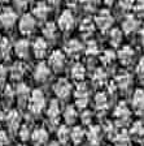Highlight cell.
<instances>
[{
	"label": "cell",
	"mask_w": 144,
	"mask_h": 146,
	"mask_svg": "<svg viewBox=\"0 0 144 146\" xmlns=\"http://www.w3.org/2000/svg\"><path fill=\"white\" fill-rule=\"evenodd\" d=\"M45 108V97L40 89H34L27 100V110L34 116H38Z\"/></svg>",
	"instance_id": "obj_1"
},
{
	"label": "cell",
	"mask_w": 144,
	"mask_h": 146,
	"mask_svg": "<svg viewBox=\"0 0 144 146\" xmlns=\"http://www.w3.org/2000/svg\"><path fill=\"white\" fill-rule=\"evenodd\" d=\"M73 94H74V100L78 108L84 110L87 107L88 102H90V89L84 82H78L77 84Z\"/></svg>",
	"instance_id": "obj_2"
},
{
	"label": "cell",
	"mask_w": 144,
	"mask_h": 146,
	"mask_svg": "<svg viewBox=\"0 0 144 146\" xmlns=\"http://www.w3.org/2000/svg\"><path fill=\"white\" fill-rule=\"evenodd\" d=\"M93 21L96 24V27L101 31H109L112 29V25L114 22V17L110 13L109 9H99V12L96 13Z\"/></svg>",
	"instance_id": "obj_3"
},
{
	"label": "cell",
	"mask_w": 144,
	"mask_h": 146,
	"mask_svg": "<svg viewBox=\"0 0 144 146\" xmlns=\"http://www.w3.org/2000/svg\"><path fill=\"white\" fill-rule=\"evenodd\" d=\"M113 117H114V123L120 125V127L127 124L130 121V119H131V110L127 106V103L120 102L113 111Z\"/></svg>",
	"instance_id": "obj_4"
},
{
	"label": "cell",
	"mask_w": 144,
	"mask_h": 146,
	"mask_svg": "<svg viewBox=\"0 0 144 146\" xmlns=\"http://www.w3.org/2000/svg\"><path fill=\"white\" fill-rule=\"evenodd\" d=\"M36 27V18L33 13H24L18 21V29L22 35H30L34 33Z\"/></svg>",
	"instance_id": "obj_5"
},
{
	"label": "cell",
	"mask_w": 144,
	"mask_h": 146,
	"mask_svg": "<svg viewBox=\"0 0 144 146\" xmlns=\"http://www.w3.org/2000/svg\"><path fill=\"white\" fill-rule=\"evenodd\" d=\"M53 93L59 99H68L73 93V86L68 78H59L53 85Z\"/></svg>",
	"instance_id": "obj_6"
},
{
	"label": "cell",
	"mask_w": 144,
	"mask_h": 146,
	"mask_svg": "<svg viewBox=\"0 0 144 146\" xmlns=\"http://www.w3.org/2000/svg\"><path fill=\"white\" fill-rule=\"evenodd\" d=\"M66 64V55L61 50H55L48 58V65L55 72H61Z\"/></svg>",
	"instance_id": "obj_7"
},
{
	"label": "cell",
	"mask_w": 144,
	"mask_h": 146,
	"mask_svg": "<svg viewBox=\"0 0 144 146\" xmlns=\"http://www.w3.org/2000/svg\"><path fill=\"white\" fill-rule=\"evenodd\" d=\"M75 25V17L73 15V12L70 9H65L62 11L60 16H59V20H57V26L61 31L64 33H68V31L73 30V27Z\"/></svg>",
	"instance_id": "obj_8"
},
{
	"label": "cell",
	"mask_w": 144,
	"mask_h": 146,
	"mask_svg": "<svg viewBox=\"0 0 144 146\" xmlns=\"http://www.w3.org/2000/svg\"><path fill=\"white\" fill-rule=\"evenodd\" d=\"M47 120L52 127H56L60 123V117H61V108H60V103L59 100L53 99L49 102L47 107Z\"/></svg>",
	"instance_id": "obj_9"
},
{
	"label": "cell",
	"mask_w": 144,
	"mask_h": 146,
	"mask_svg": "<svg viewBox=\"0 0 144 146\" xmlns=\"http://www.w3.org/2000/svg\"><path fill=\"white\" fill-rule=\"evenodd\" d=\"M4 121H5V124H7L8 131L12 132V133H16V132H18L20 127L22 125V123H21V113L18 112L17 110H11V111H9V112L5 115Z\"/></svg>",
	"instance_id": "obj_10"
},
{
	"label": "cell",
	"mask_w": 144,
	"mask_h": 146,
	"mask_svg": "<svg viewBox=\"0 0 144 146\" xmlns=\"http://www.w3.org/2000/svg\"><path fill=\"white\" fill-rule=\"evenodd\" d=\"M103 136H104V132H103V128L99 125L92 124L86 131V138L88 140L90 145L92 146H99L103 140Z\"/></svg>",
	"instance_id": "obj_11"
},
{
	"label": "cell",
	"mask_w": 144,
	"mask_h": 146,
	"mask_svg": "<svg viewBox=\"0 0 144 146\" xmlns=\"http://www.w3.org/2000/svg\"><path fill=\"white\" fill-rule=\"evenodd\" d=\"M17 22V13L13 8H3L0 12V25L5 29L12 27Z\"/></svg>",
	"instance_id": "obj_12"
},
{
	"label": "cell",
	"mask_w": 144,
	"mask_h": 146,
	"mask_svg": "<svg viewBox=\"0 0 144 146\" xmlns=\"http://www.w3.org/2000/svg\"><path fill=\"white\" fill-rule=\"evenodd\" d=\"M51 68H49V65H48L47 63H44V61H40V63L36 64V67L34 68V72H33V76H34V80H35L36 82H45L48 78H49V76H51Z\"/></svg>",
	"instance_id": "obj_13"
},
{
	"label": "cell",
	"mask_w": 144,
	"mask_h": 146,
	"mask_svg": "<svg viewBox=\"0 0 144 146\" xmlns=\"http://www.w3.org/2000/svg\"><path fill=\"white\" fill-rule=\"evenodd\" d=\"M131 108L136 115H144V90L136 89L131 97Z\"/></svg>",
	"instance_id": "obj_14"
},
{
	"label": "cell",
	"mask_w": 144,
	"mask_h": 146,
	"mask_svg": "<svg viewBox=\"0 0 144 146\" xmlns=\"http://www.w3.org/2000/svg\"><path fill=\"white\" fill-rule=\"evenodd\" d=\"M82 51H84V46L78 39H69L64 46V52L69 58H78Z\"/></svg>",
	"instance_id": "obj_15"
},
{
	"label": "cell",
	"mask_w": 144,
	"mask_h": 146,
	"mask_svg": "<svg viewBox=\"0 0 144 146\" xmlns=\"http://www.w3.org/2000/svg\"><path fill=\"white\" fill-rule=\"evenodd\" d=\"M135 58V51L131 46H122L117 52V60L122 65H130Z\"/></svg>",
	"instance_id": "obj_16"
},
{
	"label": "cell",
	"mask_w": 144,
	"mask_h": 146,
	"mask_svg": "<svg viewBox=\"0 0 144 146\" xmlns=\"http://www.w3.org/2000/svg\"><path fill=\"white\" fill-rule=\"evenodd\" d=\"M48 138H49V134H48L47 129L40 127V128H35L33 131L30 140L34 146H45L48 143Z\"/></svg>",
	"instance_id": "obj_17"
},
{
	"label": "cell",
	"mask_w": 144,
	"mask_h": 146,
	"mask_svg": "<svg viewBox=\"0 0 144 146\" xmlns=\"http://www.w3.org/2000/svg\"><path fill=\"white\" fill-rule=\"evenodd\" d=\"M49 12H51L49 4L47 1H43V0L35 3V5L33 7V16L39 21H45Z\"/></svg>",
	"instance_id": "obj_18"
},
{
	"label": "cell",
	"mask_w": 144,
	"mask_h": 146,
	"mask_svg": "<svg viewBox=\"0 0 144 146\" xmlns=\"http://www.w3.org/2000/svg\"><path fill=\"white\" fill-rule=\"evenodd\" d=\"M31 50H33V54L36 59H42L47 55L48 51V43L45 38H36L33 42L31 46Z\"/></svg>",
	"instance_id": "obj_19"
},
{
	"label": "cell",
	"mask_w": 144,
	"mask_h": 146,
	"mask_svg": "<svg viewBox=\"0 0 144 146\" xmlns=\"http://www.w3.org/2000/svg\"><path fill=\"white\" fill-rule=\"evenodd\" d=\"M93 104H95V110L99 113H105L109 108V98L107 93H97L93 98Z\"/></svg>",
	"instance_id": "obj_20"
},
{
	"label": "cell",
	"mask_w": 144,
	"mask_h": 146,
	"mask_svg": "<svg viewBox=\"0 0 144 146\" xmlns=\"http://www.w3.org/2000/svg\"><path fill=\"white\" fill-rule=\"evenodd\" d=\"M13 51L20 59H26L30 54V42L25 38L18 39L13 46Z\"/></svg>",
	"instance_id": "obj_21"
},
{
	"label": "cell",
	"mask_w": 144,
	"mask_h": 146,
	"mask_svg": "<svg viewBox=\"0 0 144 146\" xmlns=\"http://www.w3.org/2000/svg\"><path fill=\"white\" fill-rule=\"evenodd\" d=\"M114 84L120 90H127L132 84V76L129 72H120L114 78Z\"/></svg>",
	"instance_id": "obj_22"
},
{
	"label": "cell",
	"mask_w": 144,
	"mask_h": 146,
	"mask_svg": "<svg viewBox=\"0 0 144 146\" xmlns=\"http://www.w3.org/2000/svg\"><path fill=\"white\" fill-rule=\"evenodd\" d=\"M30 94H31V91L26 84L20 82L17 85V88H16V99H17L18 103H21L22 106L27 104V100L30 98Z\"/></svg>",
	"instance_id": "obj_23"
},
{
	"label": "cell",
	"mask_w": 144,
	"mask_h": 146,
	"mask_svg": "<svg viewBox=\"0 0 144 146\" xmlns=\"http://www.w3.org/2000/svg\"><path fill=\"white\" fill-rule=\"evenodd\" d=\"M96 30V24L92 18H84L79 24V33L83 38H90Z\"/></svg>",
	"instance_id": "obj_24"
},
{
	"label": "cell",
	"mask_w": 144,
	"mask_h": 146,
	"mask_svg": "<svg viewBox=\"0 0 144 146\" xmlns=\"http://www.w3.org/2000/svg\"><path fill=\"white\" fill-rule=\"evenodd\" d=\"M138 27H139V21L136 20L135 16L129 15V16L125 17V20H123V22H122L123 33L131 34V33H134V31L138 30Z\"/></svg>",
	"instance_id": "obj_25"
},
{
	"label": "cell",
	"mask_w": 144,
	"mask_h": 146,
	"mask_svg": "<svg viewBox=\"0 0 144 146\" xmlns=\"http://www.w3.org/2000/svg\"><path fill=\"white\" fill-rule=\"evenodd\" d=\"M86 138V131L84 128L81 125H74L70 131V141H72L74 145H79L82 143Z\"/></svg>",
	"instance_id": "obj_26"
},
{
	"label": "cell",
	"mask_w": 144,
	"mask_h": 146,
	"mask_svg": "<svg viewBox=\"0 0 144 146\" xmlns=\"http://www.w3.org/2000/svg\"><path fill=\"white\" fill-rule=\"evenodd\" d=\"M70 76L74 81L77 82H83L84 77H86V68L82 63H75L72 65L70 69Z\"/></svg>",
	"instance_id": "obj_27"
},
{
	"label": "cell",
	"mask_w": 144,
	"mask_h": 146,
	"mask_svg": "<svg viewBox=\"0 0 144 146\" xmlns=\"http://www.w3.org/2000/svg\"><path fill=\"white\" fill-rule=\"evenodd\" d=\"M62 117L64 120H65V123L68 125H73L75 124V121L78 120L79 115H78V111H77V107L75 106H68L65 110H64L62 112Z\"/></svg>",
	"instance_id": "obj_28"
},
{
	"label": "cell",
	"mask_w": 144,
	"mask_h": 146,
	"mask_svg": "<svg viewBox=\"0 0 144 146\" xmlns=\"http://www.w3.org/2000/svg\"><path fill=\"white\" fill-rule=\"evenodd\" d=\"M25 72H26V67H25V64L22 61H16L9 69V74L14 81H20L24 77Z\"/></svg>",
	"instance_id": "obj_29"
},
{
	"label": "cell",
	"mask_w": 144,
	"mask_h": 146,
	"mask_svg": "<svg viewBox=\"0 0 144 146\" xmlns=\"http://www.w3.org/2000/svg\"><path fill=\"white\" fill-rule=\"evenodd\" d=\"M131 142V136L127 131L122 129V131H118L116 133V136L113 137V143L114 146H130Z\"/></svg>",
	"instance_id": "obj_30"
},
{
	"label": "cell",
	"mask_w": 144,
	"mask_h": 146,
	"mask_svg": "<svg viewBox=\"0 0 144 146\" xmlns=\"http://www.w3.org/2000/svg\"><path fill=\"white\" fill-rule=\"evenodd\" d=\"M70 129L69 125L68 124H62V125H59L57 128V142H60L61 145H65L70 141Z\"/></svg>",
	"instance_id": "obj_31"
},
{
	"label": "cell",
	"mask_w": 144,
	"mask_h": 146,
	"mask_svg": "<svg viewBox=\"0 0 144 146\" xmlns=\"http://www.w3.org/2000/svg\"><path fill=\"white\" fill-rule=\"evenodd\" d=\"M57 27L59 26H56L55 22H51V21L45 22L44 26H43V29H42L43 36H44L47 40H53L57 35Z\"/></svg>",
	"instance_id": "obj_32"
},
{
	"label": "cell",
	"mask_w": 144,
	"mask_h": 146,
	"mask_svg": "<svg viewBox=\"0 0 144 146\" xmlns=\"http://www.w3.org/2000/svg\"><path fill=\"white\" fill-rule=\"evenodd\" d=\"M122 40H123V30L122 29L114 27V29L109 30V43H110L113 47H118V46L122 43Z\"/></svg>",
	"instance_id": "obj_33"
},
{
	"label": "cell",
	"mask_w": 144,
	"mask_h": 146,
	"mask_svg": "<svg viewBox=\"0 0 144 146\" xmlns=\"http://www.w3.org/2000/svg\"><path fill=\"white\" fill-rule=\"evenodd\" d=\"M129 133H130V136H131V138H135V140H143L144 138V124H143V121L132 123Z\"/></svg>",
	"instance_id": "obj_34"
},
{
	"label": "cell",
	"mask_w": 144,
	"mask_h": 146,
	"mask_svg": "<svg viewBox=\"0 0 144 146\" xmlns=\"http://www.w3.org/2000/svg\"><path fill=\"white\" fill-rule=\"evenodd\" d=\"M117 60V54H114L112 50H105L101 55H100V61L104 67H112Z\"/></svg>",
	"instance_id": "obj_35"
},
{
	"label": "cell",
	"mask_w": 144,
	"mask_h": 146,
	"mask_svg": "<svg viewBox=\"0 0 144 146\" xmlns=\"http://www.w3.org/2000/svg\"><path fill=\"white\" fill-rule=\"evenodd\" d=\"M108 81V77H107V73L103 68H97V69L93 72L92 74V82L95 86H104Z\"/></svg>",
	"instance_id": "obj_36"
},
{
	"label": "cell",
	"mask_w": 144,
	"mask_h": 146,
	"mask_svg": "<svg viewBox=\"0 0 144 146\" xmlns=\"http://www.w3.org/2000/svg\"><path fill=\"white\" fill-rule=\"evenodd\" d=\"M11 51H12V46H11V42L7 38H1L0 39V59H5L9 58L11 55Z\"/></svg>",
	"instance_id": "obj_37"
},
{
	"label": "cell",
	"mask_w": 144,
	"mask_h": 146,
	"mask_svg": "<svg viewBox=\"0 0 144 146\" xmlns=\"http://www.w3.org/2000/svg\"><path fill=\"white\" fill-rule=\"evenodd\" d=\"M101 0H81L79 3H81L82 8L86 11V12H95L97 11L99 8V4Z\"/></svg>",
	"instance_id": "obj_38"
},
{
	"label": "cell",
	"mask_w": 144,
	"mask_h": 146,
	"mask_svg": "<svg viewBox=\"0 0 144 146\" xmlns=\"http://www.w3.org/2000/svg\"><path fill=\"white\" fill-rule=\"evenodd\" d=\"M84 52L88 55V56H95L100 52V48H99V44L96 40H88L87 44L84 46Z\"/></svg>",
	"instance_id": "obj_39"
},
{
	"label": "cell",
	"mask_w": 144,
	"mask_h": 146,
	"mask_svg": "<svg viewBox=\"0 0 144 146\" xmlns=\"http://www.w3.org/2000/svg\"><path fill=\"white\" fill-rule=\"evenodd\" d=\"M116 123L114 121H107L104 125H103V132H104V134H107V136H109L110 138H113L114 136H116V133H117V128H116Z\"/></svg>",
	"instance_id": "obj_40"
},
{
	"label": "cell",
	"mask_w": 144,
	"mask_h": 146,
	"mask_svg": "<svg viewBox=\"0 0 144 146\" xmlns=\"http://www.w3.org/2000/svg\"><path fill=\"white\" fill-rule=\"evenodd\" d=\"M17 133H18V136H20V138L25 142V141H29L31 138V133H33V132L30 131V128H29L27 124H22Z\"/></svg>",
	"instance_id": "obj_41"
},
{
	"label": "cell",
	"mask_w": 144,
	"mask_h": 146,
	"mask_svg": "<svg viewBox=\"0 0 144 146\" xmlns=\"http://www.w3.org/2000/svg\"><path fill=\"white\" fill-rule=\"evenodd\" d=\"M92 115H93V113L91 112L90 110L84 108L83 112L81 113V123L83 125H88V127H90V125H92V124H91V123H92Z\"/></svg>",
	"instance_id": "obj_42"
},
{
	"label": "cell",
	"mask_w": 144,
	"mask_h": 146,
	"mask_svg": "<svg viewBox=\"0 0 144 146\" xmlns=\"http://www.w3.org/2000/svg\"><path fill=\"white\" fill-rule=\"evenodd\" d=\"M136 0H118V5L121 9L123 11H130V9L134 8Z\"/></svg>",
	"instance_id": "obj_43"
},
{
	"label": "cell",
	"mask_w": 144,
	"mask_h": 146,
	"mask_svg": "<svg viewBox=\"0 0 144 146\" xmlns=\"http://www.w3.org/2000/svg\"><path fill=\"white\" fill-rule=\"evenodd\" d=\"M136 74H138L141 80H144V58H141L140 60H139L138 65H136Z\"/></svg>",
	"instance_id": "obj_44"
},
{
	"label": "cell",
	"mask_w": 144,
	"mask_h": 146,
	"mask_svg": "<svg viewBox=\"0 0 144 146\" xmlns=\"http://www.w3.org/2000/svg\"><path fill=\"white\" fill-rule=\"evenodd\" d=\"M8 69H7L5 67H4L3 64H0V84H4L7 80V77H8Z\"/></svg>",
	"instance_id": "obj_45"
},
{
	"label": "cell",
	"mask_w": 144,
	"mask_h": 146,
	"mask_svg": "<svg viewBox=\"0 0 144 146\" xmlns=\"http://www.w3.org/2000/svg\"><path fill=\"white\" fill-rule=\"evenodd\" d=\"M9 143L8 133L4 131H0V146H7Z\"/></svg>",
	"instance_id": "obj_46"
},
{
	"label": "cell",
	"mask_w": 144,
	"mask_h": 146,
	"mask_svg": "<svg viewBox=\"0 0 144 146\" xmlns=\"http://www.w3.org/2000/svg\"><path fill=\"white\" fill-rule=\"evenodd\" d=\"M134 9L139 13H144V0H136L135 5H134Z\"/></svg>",
	"instance_id": "obj_47"
},
{
	"label": "cell",
	"mask_w": 144,
	"mask_h": 146,
	"mask_svg": "<svg viewBox=\"0 0 144 146\" xmlns=\"http://www.w3.org/2000/svg\"><path fill=\"white\" fill-rule=\"evenodd\" d=\"M29 3V0H14V5L17 8H25Z\"/></svg>",
	"instance_id": "obj_48"
},
{
	"label": "cell",
	"mask_w": 144,
	"mask_h": 146,
	"mask_svg": "<svg viewBox=\"0 0 144 146\" xmlns=\"http://www.w3.org/2000/svg\"><path fill=\"white\" fill-rule=\"evenodd\" d=\"M79 1H81V0H65V3L68 4V7H70V8L77 7V4H78Z\"/></svg>",
	"instance_id": "obj_49"
},
{
	"label": "cell",
	"mask_w": 144,
	"mask_h": 146,
	"mask_svg": "<svg viewBox=\"0 0 144 146\" xmlns=\"http://www.w3.org/2000/svg\"><path fill=\"white\" fill-rule=\"evenodd\" d=\"M45 1H47L49 5H57V4L60 3L61 0H45Z\"/></svg>",
	"instance_id": "obj_50"
},
{
	"label": "cell",
	"mask_w": 144,
	"mask_h": 146,
	"mask_svg": "<svg viewBox=\"0 0 144 146\" xmlns=\"http://www.w3.org/2000/svg\"><path fill=\"white\" fill-rule=\"evenodd\" d=\"M140 40H141V43H143V46H144V26L141 27V30H140Z\"/></svg>",
	"instance_id": "obj_51"
},
{
	"label": "cell",
	"mask_w": 144,
	"mask_h": 146,
	"mask_svg": "<svg viewBox=\"0 0 144 146\" xmlns=\"http://www.w3.org/2000/svg\"><path fill=\"white\" fill-rule=\"evenodd\" d=\"M4 119H5V116H4V112L1 111V108H0V124L4 121Z\"/></svg>",
	"instance_id": "obj_52"
},
{
	"label": "cell",
	"mask_w": 144,
	"mask_h": 146,
	"mask_svg": "<svg viewBox=\"0 0 144 146\" xmlns=\"http://www.w3.org/2000/svg\"><path fill=\"white\" fill-rule=\"evenodd\" d=\"M101 1H103V3H105L107 5H110V4H113L114 0H101Z\"/></svg>",
	"instance_id": "obj_53"
},
{
	"label": "cell",
	"mask_w": 144,
	"mask_h": 146,
	"mask_svg": "<svg viewBox=\"0 0 144 146\" xmlns=\"http://www.w3.org/2000/svg\"><path fill=\"white\" fill-rule=\"evenodd\" d=\"M48 146H62V145H61L60 142H57V141H56V142H51Z\"/></svg>",
	"instance_id": "obj_54"
},
{
	"label": "cell",
	"mask_w": 144,
	"mask_h": 146,
	"mask_svg": "<svg viewBox=\"0 0 144 146\" xmlns=\"http://www.w3.org/2000/svg\"><path fill=\"white\" fill-rule=\"evenodd\" d=\"M0 1H1V3H7V1H8V0H0Z\"/></svg>",
	"instance_id": "obj_55"
},
{
	"label": "cell",
	"mask_w": 144,
	"mask_h": 146,
	"mask_svg": "<svg viewBox=\"0 0 144 146\" xmlns=\"http://www.w3.org/2000/svg\"><path fill=\"white\" fill-rule=\"evenodd\" d=\"M18 146H26V145H24V143H21V145H18Z\"/></svg>",
	"instance_id": "obj_56"
},
{
	"label": "cell",
	"mask_w": 144,
	"mask_h": 146,
	"mask_svg": "<svg viewBox=\"0 0 144 146\" xmlns=\"http://www.w3.org/2000/svg\"><path fill=\"white\" fill-rule=\"evenodd\" d=\"M108 146H112V145H108ZM113 146H114V145H113Z\"/></svg>",
	"instance_id": "obj_57"
}]
</instances>
